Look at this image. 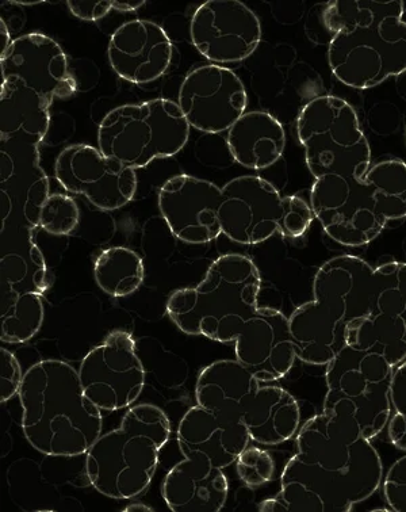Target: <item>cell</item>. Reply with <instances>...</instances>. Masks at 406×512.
Here are the masks:
<instances>
[{
  "label": "cell",
  "mask_w": 406,
  "mask_h": 512,
  "mask_svg": "<svg viewBox=\"0 0 406 512\" xmlns=\"http://www.w3.org/2000/svg\"><path fill=\"white\" fill-rule=\"evenodd\" d=\"M55 174L65 190L86 197L99 210L121 209L137 190L136 171L90 145L65 148L56 160Z\"/></svg>",
  "instance_id": "cell-14"
},
{
  "label": "cell",
  "mask_w": 406,
  "mask_h": 512,
  "mask_svg": "<svg viewBox=\"0 0 406 512\" xmlns=\"http://www.w3.org/2000/svg\"><path fill=\"white\" fill-rule=\"evenodd\" d=\"M260 380L239 361L222 359L202 370L195 397L206 410L220 412L247 427L252 441L277 446L294 437L301 411L289 392Z\"/></svg>",
  "instance_id": "cell-6"
},
{
  "label": "cell",
  "mask_w": 406,
  "mask_h": 512,
  "mask_svg": "<svg viewBox=\"0 0 406 512\" xmlns=\"http://www.w3.org/2000/svg\"><path fill=\"white\" fill-rule=\"evenodd\" d=\"M0 25H2V56L5 55L13 41H10L9 30H7V26L5 25V21H0Z\"/></svg>",
  "instance_id": "cell-34"
},
{
  "label": "cell",
  "mask_w": 406,
  "mask_h": 512,
  "mask_svg": "<svg viewBox=\"0 0 406 512\" xmlns=\"http://www.w3.org/2000/svg\"><path fill=\"white\" fill-rule=\"evenodd\" d=\"M18 396L25 438L42 454L82 456L102 435L101 410L84 395L79 372L67 362L34 364Z\"/></svg>",
  "instance_id": "cell-4"
},
{
  "label": "cell",
  "mask_w": 406,
  "mask_h": 512,
  "mask_svg": "<svg viewBox=\"0 0 406 512\" xmlns=\"http://www.w3.org/2000/svg\"><path fill=\"white\" fill-rule=\"evenodd\" d=\"M347 345L381 355L393 368L406 359V323L385 315H371L355 320L347 328Z\"/></svg>",
  "instance_id": "cell-24"
},
{
  "label": "cell",
  "mask_w": 406,
  "mask_h": 512,
  "mask_svg": "<svg viewBox=\"0 0 406 512\" xmlns=\"http://www.w3.org/2000/svg\"><path fill=\"white\" fill-rule=\"evenodd\" d=\"M404 2L336 0L323 14L333 33L328 48L332 74L348 87L371 89L406 72Z\"/></svg>",
  "instance_id": "cell-3"
},
{
  "label": "cell",
  "mask_w": 406,
  "mask_h": 512,
  "mask_svg": "<svg viewBox=\"0 0 406 512\" xmlns=\"http://www.w3.org/2000/svg\"><path fill=\"white\" fill-rule=\"evenodd\" d=\"M383 496L390 510L406 512V456L398 458L383 481Z\"/></svg>",
  "instance_id": "cell-31"
},
{
  "label": "cell",
  "mask_w": 406,
  "mask_h": 512,
  "mask_svg": "<svg viewBox=\"0 0 406 512\" xmlns=\"http://www.w3.org/2000/svg\"><path fill=\"white\" fill-rule=\"evenodd\" d=\"M170 435V420L156 405L130 408L121 426L101 435L88 450V481L107 498H136L151 484Z\"/></svg>",
  "instance_id": "cell-7"
},
{
  "label": "cell",
  "mask_w": 406,
  "mask_h": 512,
  "mask_svg": "<svg viewBox=\"0 0 406 512\" xmlns=\"http://www.w3.org/2000/svg\"><path fill=\"white\" fill-rule=\"evenodd\" d=\"M237 475L247 487L259 488L273 480V457L259 447H247L236 461Z\"/></svg>",
  "instance_id": "cell-30"
},
{
  "label": "cell",
  "mask_w": 406,
  "mask_h": 512,
  "mask_svg": "<svg viewBox=\"0 0 406 512\" xmlns=\"http://www.w3.org/2000/svg\"><path fill=\"white\" fill-rule=\"evenodd\" d=\"M297 132L314 178L362 179L370 170L369 141L360 129L358 114L344 99L324 95L306 103L298 116Z\"/></svg>",
  "instance_id": "cell-12"
},
{
  "label": "cell",
  "mask_w": 406,
  "mask_h": 512,
  "mask_svg": "<svg viewBox=\"0 0 406 512\" xmlns=\"http://www.w3.org/2000/svg\"><path fill=\"white\" fill-rule=\"evenodd\" d=\"M247 91L229 68L202 66L191 71L179 91V108L190 126L205 133L229 131L245 114Z\"/></svg>",
  "instance_id": "cell-16"
},
{
  "label": "cell",
  "mask_w": 406,
  "mask_h": 512,
  "mask_svg": "<svg viewBox=\"0 0 406 512\" xmlns=\"http://www.w3.org/2000/svg\"><path fill=\"white\" fill-rule=\"evenodd\" d=\"M377 449L355 427L321 414L306 420L296 454L281 476V491L260 512H350L382 484Z\"/></svg>",
  "instance_id": "cell-2"
},
{
  "label": "cell",
  "mask_w": 406,
  "mask_h": 512,
  "mask_svg": "<svg viewBox=\"0 0 406 512\" xmlns=\"http://www.w3.org/2000/svg\"><path fill=\"white\" fill-rule=\"evenodd\" d=\"M390 407L392 414L388 423L390 442L406 452V359L393 370L390 381Z\"/></svg>",
  "instance_id": "cell-29"
},
{
  "label": "cell",
  "mask_w": 406,
  "mask_h": 512,
  "mask_svg": "<svg viewBox=\"0 0 406 512\" xmlns=\"http://www.w3.org/2000/svg\"><path fill=\"white\" fill-rule=\"evenodd\" d=\"M374 269L352 255L329 259L313 281L314 300L289 317L297 358L312 366H327L347 346V328L374 313Z\"/></svg>",
  "instance_id": "cell-5"
},
{
  "label": "cell",
  "mask_w": 406,
  "mask_h": 512,
  "mask_svg": "<svg viewBox=\"0 0 406 512\" xmlns=\"http://www.w3.org/2000/svg\"><path fill=\"white\" fill-rule=\"evenodd\" d=\"M228 489L222 469L185 458L167 473L162 495L174 512H218L227 503Z\"/></svg>",
  "instance_id": "cell-21"
},
{
  "label": "cell",
  "mask_w": 406,
  "mask_h": 512,
  "mask_svg": "<svg viewBox=\"0 0 406 512\" xmlns=\"http://www.w3.org/2000/svg\"><path fill=\"white\" fill-rule=\"evenodd\" d=\"M68 9L83 21H99L114 10V0H70Z\"/></svg>",
  "instance_id": "cell-33"
},
{
  "label": "cell",
  "mask_w": 406,
  "mask_h": 512,
  "mask_svg": "<svg viewBox=\"0 0 406 512\" xmlns=\"http://www.w3.org/2000/svg\"><path fill=\"white\" fill-rule=\"evenodd\" d=\"M14 5H22V6H36L40 5L42 2H13Z\"/></svg>",
  "instance_id": "cell-36"
},
{
  "label": "cell",
  "mask_w": 406,
  "mask_h": 512,
  "mask_svg": "<svg viewBox=\"0 0 406 512\" xmlns=\"http://www.w3.org/2000/svg\"><path fill=\"white\" fill-rule=\"evenodd\" d=\"M312 208L302 198L282 197L266 179L245 175L222 187L218 221L222 235L256 246L274 235L298 239L312 225Z\"/></svg>",
  "instance_id": "cell-11"
},
{
  "label": "cell",
  "mask_w": 406,
  "mask_h": 512,
  "mask_svg": "<svg viewBox=\"0 0 406 512\" xmlns=\"http://www.w3.org/2000/svg\"><path fill=\"white\" fill-rule=\"evenodd\" d=\"M38 224L55 236H67L79 224V208L71 197L64 194H51L45 197L38 210Z\"/></svg>",
  "instance_id": "cell-28"
},
{
  "label": "cell",
  "mask_w": 406,
  "mask_h": 512,
  "mask_svg": "<svg viewBox=\"0 0 406 512\" xmlns=\"http://www.w3.org/2000/svg\"><path fill=\"white\" fill-rule=\"evenodd\" d=\"M191 41L217 64L240 63L259 47L262 26L254 11L239 0H208L191 19Z\"/></svg>",
  "instance_id": "cell-15"
},
{
  "label": "cell",
  "mask_w": 406,
  "mask_h": 512,
  "mask_svg": "<svg viewBox=\"0 0 406 512\" xmlns=\"http://www.w3.org/2000/svg\"><path fill=\"white\" fill-rule=\"evenodd\" d=\"M222 189L214 183L176 175L159 193L160 212L176 239L189 244H206L222 235L218 208Z\"/></svg>",
  "instance_id": "cell-17"
},
{
  "label": "cell",
  "mask_w": 406,
  "mask_h": 512,
  "mask_svg": "<svg viewBox=\"0 0 406 512\" xmlns=\"http://www.w3.org/2000/svg\"><path fill=\"white\" fill-rule=\"evenodd\" d=\"M107 55L111 68L126 82L147 84L166 74L174 47L162 26L134 19L111 36Z\"/></svg>",
  "instance_id": "cell-19"
},
{
  "label": "cell",
  "mask_w": 406,
  "mask_h": 512,
  "mask_svg": "<svg viewBox=\"0 0 406 512\" xmlns=\"http://www.w3.org/2000/svg\"><path fill=\"white\" fill-rule=\"evenodd\" d=\"M94 274L99 288L109 296H130L143 284V259L129 248H109L98 256Z\"/></svg>",
  "instance_id": "cell-25"
},
{
  "label": "cell",
  "mask_w": 406,
  "mask_h": 512,
  "mask_svg": "<svg viewBox=\"0 0 406 512\" xmlns=\"http://www.w3.org/2000/svg\"><path fill=\"white\" fill-rule=\"evenodd\" d=\"M247 427L220 412L197 405L180 420L178 445L185 458L225 469L250 445Z\"/></svg>",
  "instance_id": "cell-20"
},
{
  "label": "cell",
  "mask_w": 406,
  "mask_h": 512,
  "mask_svg": "<svg viewBox=\"0 0 406 512\" xmlns=\"http://www.w3.org/2000/svg\"><path fill=\"white\" fill-rule=\"evenodd\" d=\"M228 148L233 159L251 170H266L285 151V129L266 112L245 113L228 131Z\"/></svg>",
  "instance_id": "cell-23"
},
{
  "label": "cell",
  "mask_w": 406,
  "mask_h": 512,
  "mask_svg": "<svg viewBox=\"0 0 406 512\" xmlns=\"http://www.w3.org/2000/svg\"><path fill=\"white\" fill-rule=\"evenodd\" d=\"M190 125L178 103L152 99L111 110L99 125V151L137 170L185 148Z\"/></svg>",
  "instance_id": "cell-10"
},
{
  "label": "cell",
  "mask_w": 406,
  "mask_h": 512,
  "mask_svg": "<svg viewBox=\"0 0 406 512\" xmlns=\"http://www.w3.org/2000/svg\"><path fill=\"white\" fill-rule=\"evenodd\" d=\"M24 374L18 359L9 350L0 349V401L6 403L18 395Z\"/></svg>",
  "instance_id": "cell-32"
},
{
  "label": "cell",
  "mask_w": 406,
  "mask_h": 512,
  "mask_svg": "<svg viewBox=\"0 0 406 512\" xmlns=\"http://www.w3.org/2000/svg\"><path fill=\"white\" fill-rule=\"evenodd\" d=\"M2 80L18 79L53 102L75 94L76 82L60 45L45 34H25L0 57Z\"/></svg>",
  "instance_id": "cell-18"
},
{
  "label": "cell",
  "mask_w": 406,
  "mask_h": 512,
  "mask_svg": "<svg viewBox=\"0 0 406 512\" xmlns=\"http://www.w3.org/2000/svg\"><path fill=\"white\" fill-rule=\"evenodd\" d=\"M393 366L381 355L346 346L327 365L324 414L374 439L388 426Z\"/></svg>",
  "instance_id": "cell-9"
},
{
  "label": "cell",
  "mask_w": 406,
  "mask_h": 512,
  "mask_svg": "<svg viewBox=\"0 0 406 512\" xmlns=\"http://www.w3.org/2000/svg\"><path fill=\"white\" fill-rule=\"evenodd\" d=\"M258 267L247 256L222 255L201 284L176 290L167 313L180 331L218 343H235L240 364L262 382L286 377L297 358L289 319L274 308L258 305Z\"/></svg>",
  "instance_id": "cell-1"
},
{
  "label": "cell",
  "mask_w": 406,
  "mask_h": 512,
  "mask_svg": "<svg viewBox=\"0 0 406 512\" xmlns=\"http://www.w3.org/2000/svg\"><path fill=\"white\" fill-rule=\"evenodd\" d=\"M310 208L329 238L346 247L366 246L389 221L402 220L379 163L362 179L342 175L316 179Z\"/></svg>",
  "instance_id": "cell-8"
},
{
  "label": "cell",
  "mask_w": 406,
  "mask_h": 512,
  "mask_svg": "<svg viewBox=\"0 0 406 512\" xmlns=\"http://www.w3.org/2000/svg\"><path fill=\"white\" fill-rule=\"evenodd\" d=\"M374 313L398 317L406 323V263H383L373 273Z\"/></svg>",
  "instance_id": "cell-27"
},
{
  "label": "cell",
  "mask_w": 406,
  "mask_h": 512,
  "mask_svg": "<svg viewBox=\"0 0 406 512\" xmlns=\"http://www.w3.org/2000/svg\"><path fill=\"white\" fill-rule=\"evenodd\" d=\"M44 322V305L38 293H25L9 307H3L0 339L10 345L28 342Z\"/></svg>",
  "instance_id": "cell-26"
},
{
  "label": "cell",
  "mask_w": 406,
  "mask_h": 512,
  "mask_svg": "<svg viewBox=\"0 0 406 512\" xmlns=\"http://www.w3.org/2000/svg\"><path fill=\"white\" fill-rule=\"evenodd\" d=\"M52 103L18 79L2 80L0 91V135L34 148L47 136Z\"/></svg>",
  "instance_id": "cell-22"
},
{
  "label": "cell",
  "mask_w": 406,
  "mask_h": 512,
  "mask_svg": "<svg viewBox=\"0 0 406 512\" xmlns=\"http://www.w3.org/2000/svg\"><path fill=\"white\" fill-rule=\"evenodd\" d=\"M84 395L99 410H125L139 399L145 373L136 342L125 331L111 332L83 358L79 368Z\"/></svg>",
  "instance_id": "cell-13"
},
{
  "label": "cell",
  "mask_w": 406,
  "mask_h": 512,
  "mask_svg": "<svg viewBox=\"0 0 406 512\" xmlns=\"http://www.w3.org/2000/svg\"><path fill=\"white\" fill-rule=\"evenodd\" d=\"M125 512H153V508L145 506V504L137 503L130 504V506L126 507Z\"/></svg>",
  "instance_id": "cell-35"
}]
</instances>
